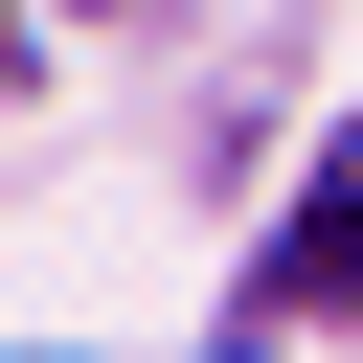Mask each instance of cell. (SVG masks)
<instances>
[{
    "label": "cell",
    "instance_id": "1",
    "mask_svg": "<svg viewBox=\"0 0 363 363\" xmlns=\"http://www.w3.org/2000/svg\"><path fill=\"white\" fill-rule=\"evenodd\" d=\"M340 295H363V182H318L272 227V318H340Z\"/></svg>",
    "mask_w": 363,
    "mask_h": 363
}]
</instances>
